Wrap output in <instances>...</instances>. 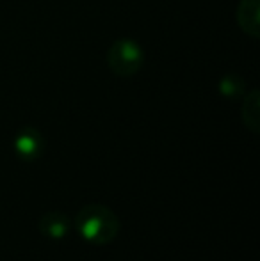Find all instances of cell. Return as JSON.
Returning <instances> with one entry per match:
<instances>
[{
    "mask_svg": "<svg viewBox=\"0 0 260 261\" xmlns=\"http://www.w3.org/2000/svg\"><path fill=\"white\" fill-rule=\"evenodd\" d=\"M75 229L86 242L94 245H107L120 234V219L109 206L87 204L75 215Z\"/></svg>",
    "mask_w": 260,
    "mask_h": 261,
    "instance_id": "1",
    "label": "cell"
},
{
    "mask_svg": "<svg viewBox=\"0 0 260 261\" xmlns=\"http://www.w3.org/2000/svg\"><path fill=\"white\" fill-rule=\"evenodd\" d=\"M145 62L143 48L132 39H120L111 45L107 52V64L118 76H132Z\"/></svg>",
    "mask_w": 260,
    "mask_h": 261,
    "instance_id": "2",
    "label": "cell"
},
{
    "mask_svg": "<svg viewBox=\"0 0 260 261\" xmlns=\"http://www.w3.org/2000/svg\"><path fill=\"white\" fill-rule=\"evenodd\" d=\"M43 148H45V139L41 132L32 126L21 128L14 137V151L21 160H36L43 153Z\"/></svg>",
    "mask_w": 260,
    "mask_h": 261,
    "instance_id": "3",
    "label": "cell"
},
{
    "mask_svg": "<svg viewBox=\"0 0 260 261\" xmlns=\"http://www.w3.org/2000/svg\"><path fill=\"white\" fill-rule=\"evenodd\" d=\"M72 219H69L66 213L52 210V212H46L45 215L39 219V233L43 237L50 238V240H63L72 231Z\"/></svg>",
    "mask_w": 260,
    "mask_h": 261,
    "instance_id": "4",
    "label": "cell"
},
{
    "mask_svg": "<svg viewBox=\"0 0 260 261\" xmlns=\"http://www.w3.org/2000/svg\"><path fill=\"white\" fill-rule=\"evenodd\" d=\"M235 14L241 31L257 39L260 36V0H241Z\"/></svg>",
    "mask_w": 260,
    "mask_h": 261,
    "instance_id": "5",
    "label": "cell"
},
{
    "mask_svg": "<svg viewBox=\"0 0 260 261\" xmlns=\"http://www.w3.org/2000/svg\"><path fill=\"white\" fill-rule=\"evenodd\" d=\"M243 123L248 130L258 134L260 130V93L258 89H251L244 98L243 109H241Z\"/></svg>",
    "mask_w": 260,
    "mask_h": 261,
    "instance_id": "6",
    "label": "cell"
},
{
    "mask_svg": "<svg viewBox=\"0 0 260 261\" xmlns=\"http://www.w3.org/2000/svg\"><path fill=\"white\" fill-rule=\"evenodd\" d=\"M243 89H244L243 80L235 75L225 76V79L219 82V91L228 98H237L239 96V93H243Z\"/></svg>",
    "mask_w": 260,
    "mask_h": 261,
    "instance_id": "7",
    "label": "cell"
}]
</instances>
